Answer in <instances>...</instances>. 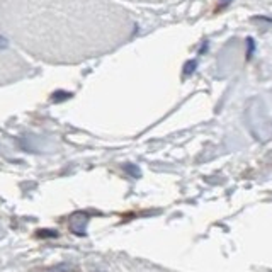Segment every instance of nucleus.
Masks as SVG:
<instances>
[{
	"instance_id": "3",
	"label": "nucleus",
	"mask_w": 272,
	"mask_h": 272,
	"mask_svg": "<svg viewBox=\"0 0 272 272\" xmlns=\"http://www.w3.org/2000/svg\"><path fill=\"white\" fill-rule=\"evenodd\" d=\"M119 272H160L157 269H153V267H146L143 264H129L126 262L124 266H121Z\"/></svg>"
},
{
	"instance_id": "1",
	"label": "nucleus",
	"mask_w": 272,
	"mask_h": 272,
	"mask_svg": "<svg viewBox=\"0 0 272 272\" xmlns=\"http://www.w3.org/2000/svg\"><path fill=\"white\" fill-rule=\"evenodd\" d=\"M0 32L39 60L72 63L119 46L131 20L107 0H0Z\"/></svg>"
},
{
	"instance_id": "2",
	"label": "nucleus",
	"mask_w": 272,
	"mask_h": 272,
	"mask_svg": "<svg viewBox=\"0 0 272 272\" xmlns=\"http://www.w3.org/2000/svg\"><path fill=\"white\" fill-rule=\"evenodd\" d=\"M29 65L5 41L0 39V85L15 82L29 73Z\"/></svg>"
}]
</instances>
